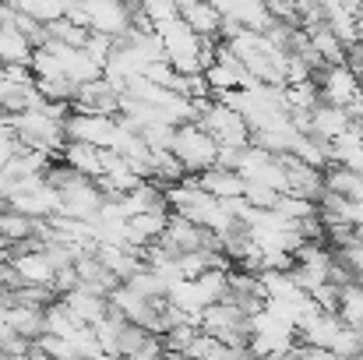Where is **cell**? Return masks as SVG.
Returning <instances> with one entry per match:
<instances>
[{"instance_id": "cell-1", "label": "cell", "mask_w": 363, "mask_h": 360, "mask_svg": "<svg viewBox=\"0 0 363 360\" xmlns=\"http://www.w3.org/2000/svg\"><path fill=\"white\" fill-rule=\"evenodd\" d=\"M198 127L208 131L219 148H237V152L250 148V127H247V120H243L240 114H233V110H230L226 103H219V99L198 107Z\"/></svg>"}, {"instance_id": "cell-2", "label": "cell", "mask_w": 363, "mask_h": 360, "mask_svg": "<svg viewBox=\"0 0 363 360\" xmlns=\"http://www.w3.org/2000/svg\"><path fill=\"white\" fill-rule=\"evenodd\" d=\"M177 163L187 170V177H201L205 170H212L219 163V145L212 141L208 131H201L198 124H184L177 127V138H173V148Z\"/></svg>"}, {"instance_id": "cell-3", "label": "cell", "mask_w": 363, "mask_h": 360, "mask_svg": "<svg viewBox=\"0 0 363 360\" xmlns=\"http://www.w3.org/2000/svg\"><path fill=\"white\" fill-rule=\"evenodd\" d=\"M314 82H318V92H321V103H325V107L350 110L353 103H360L363 99L360 78H357L346 64H339V67H325Z\"/></svg>"}, {"instance_id": "cell-4", "label": "cell", "mask_w": 363, "mask_h": 360, "mask_svg": "<svg viewBox=\"0 0 363 360\" xmlns=\"http://www.w3.org/2000/svg\"><path fill=\"white\" fill-rule=\"evenodd\" d=\"M177 11L198 39H208V43L223 39V14L216 4H177Z\"/></svg>"}, {"instance_id": "cell-5", "label": "cell", "mask_w": 363, "mask_h": 360, "mask_svg": "<svg viewBox=\"0 0 363 360\" xmlns=\"http://www.w3.org/2000/svg\"><path fill=\"white\" fill-rule=\"evenodd\" d=\"M198 187H201L205 195H212L216 202H237V198H243V191H247V180H243L237 170L212 166V170H205V173L198 177Z\"/></svg>"}, {"instance_id": "cell-6", "label": "cell", "mask_w": 363, "mask_h": 360, "mask_svg": "<svg viewBox=\"0 0 363 360\" xmlns=\"http://www.w3.org/2000/svg\"><path fill=\"white\" fill-rule=\"evenodd\" d=\"M103 159H106L103 148H92L82 141H67V148L60 152V163L85 180H103Z\"/></svg>"}]
</instances>
